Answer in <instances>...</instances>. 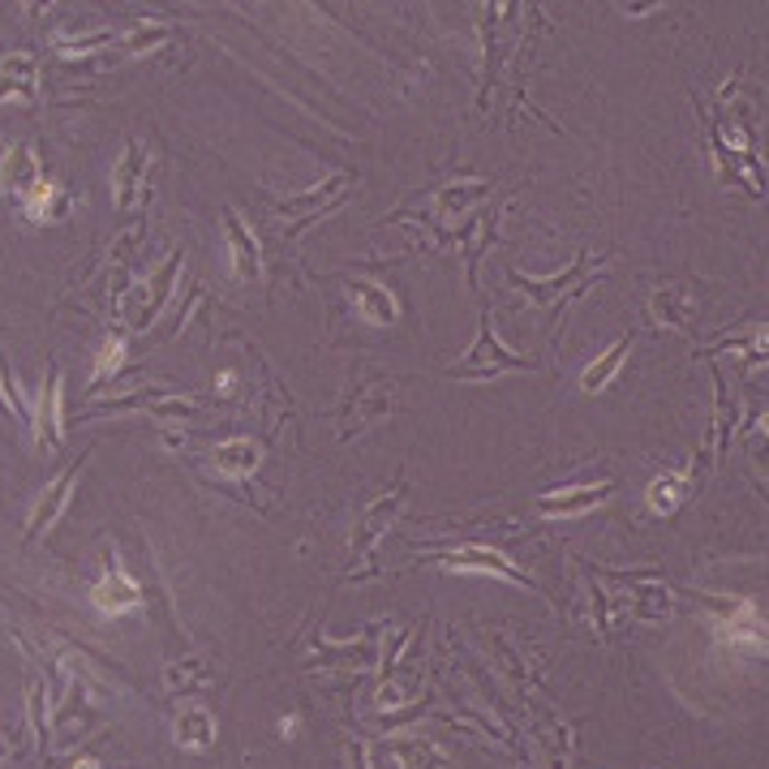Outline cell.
Instances as JSON below:
<instances>
[{
	"label": "cell",
	"instance_id": "obj_1",
	"mask_svg": "<svg viewBox=\"0 0 769 769\" xmlns=\"http://www.w3.org/2000/svg\"><path fill=\"white\" fill-rule=\"evenodd\" d=\"M498 370H534V365L525 362V358H516V353H507L503 344L495 340V331H491V315L482 310V322H477V349L469 353V358H460L452 374H464V378H491Z\"/></svg>",
	"mask_w": 769,
	"mask_h": 769
},
{
	"label": "cell",
	"instance_id": "obj_2",
	"mask_svg": "<svg viewBox=\"0 0 769 769\" xmlns=\"http://www.w3.org/2000/svg\"><path fill=\"white\" fill-rule=\"evenodd\" d=\"M61 383H65V374H61V365L52 362V370L44 374V392H40L35 413H31V426H35V443H40V452L61 448V435H65V417H61Z\"/></svg>",
	"mask_w": 769,
	"mask_h": 769
},
{
	"label": "cell",
	"instance_id": "obj_3",
	"mask_svg": "<svg viewBox=\"0 0 769 769\" xmlns=\"http://www.w3.org/2000/svg\"><path fill=\"white\" fill-rule=\"evenodd\" d=\"M83 464H87V455H78V460H74V464H69V469L56 477V486H47L44 498L35 503V512H31V520H26V538H31V542L44 534L56 516H61V507H65V498H69V491H74V482H78V469H83Z\"/></svg>",
	"mask_w": 769,
	"mask_h": 769
},
{
	"label": "cell",
	"instance_id": "obj_4",
	"mask_svg": "<svg viewBox=\"0 0 769 769\" xmlns=\"http://www.w3.org/2000/svg\"><path fill=\"white\" fill-rule=\"evenodd\" d=\"M649 318H653L658 327L688 331V327H692V318H696V301H692V297H683V288H679V284H662V288L649 297Z\"/></svg>",
	"mask_w": 769,
	"mask_h": 769
},
{
	"label": "cell",
	"instance_id": "obj_5",
	"mask_svg": "<svg viewBox=\"0 0 769 769\" xmlns=\"http://www.w3.org/2000/svg\"><path fill=\"white\" fill-rule=\"evenodd\" d=\"M439 563H448V568H464V572H486V576H503V581H512V585H525L529 589V576H520L503 554L495 550H448V554H439Z\"/></svg>",
	"mask_w": 769,
	"mask_h": 769
},
{
	"label": "cell",
	"instance_id": "obj_6",
	"mask_svg": "<svg viewBox=\"0 0 769 769\" xmlns=\"http://www.w3.org/2000/svg\"><path fill=\"white\" fill-rule=\"evenodd\" d=\"M224 224H228V259H232L237 279H259V241L245 232L237 211H224Z\"/></svg>",
	"mask_w": 769,
	"mask_h": 769
},
{
	"label": "cell",
	"instance_id": "obj_7",
	"mask_svg": "<svg viewBox=\"0 0 769 769\" xmlns=\"http://www.w3.org/2000/svg\"><path fill=\"white\" fill-rule=\"evenodd\" d=\"M146 160H142V146L138 142H130L125 146V160L117 164V177H112V185H117V211H130V202H134V194L146 202Z\"/></svg>",
	"mask_w": 769,
	"mask_h": 769
},
{
	"label": "cell",
	"instance_id": "obj_8",
	"mask_svg": "<svg viewBox=\"0 0 769 769\" xmlns=\"http://www.w3.org/2000/svg\"><path fill=\"white\" fill-rule=\"evenodd\" d=\"M0 185H4L9 194H18V198H26V194L40 185V160H35L31 146H13V151L4 155V164H0Z\"/></svg>",
	"mask_w": 769,
	"mask_h": 769
},
{
	"label": "cell",
	"instance_id": "obj_9",
	"mask_svg": "<svg viewBox=\"0 0 769 769\" xmlns=\"http://www.w3.org/2000/svg\"><path fill=\"white\" fill-rule=\"evenodd\" d=\"M22 216L31 224H52V220H65L69 216V194L61 185L40 182L26 198H22Z\"/></svg>",
	"mask_w": 769,
	"mask_h": 769
},
{
	"label": "cell",
	"instance_id": "obj_10",
	"mask_svg": "<svg viewBox=\"0 0 769 769\" xmlns=\"http://www.w3.org/2000/svg\"><path fill=\"white\" fill-rule=\"evenodd\" d=\"M611 491H615L611 482H593V486H581V491H559V495L538 498V512L542 516H581L593 503H602Z\"/></svg>",
	"mask_w": 769,
	"mask_h": 769
},
{
	"label": "cell",
	"instance_id": "obj_11",
	"mask_svg": "<svg viewBox=\"0 0 769 769\" xmlns=\"http://www.w3.org/2000/svg\"><path fill=\"white\" fill-rule=\"evenodd\" d=\"M91 597L103 615H121V611L138 606V585L130 581V576H121L117 568H108V576L91 589Z\"/></svg>",
	"mask_w": 769,
	"mask_h": 769
},
{
	"label": "cell",
	"instance_id": "obj_12",
	"mask_svg": "<svg viewBox=\"0 0 769 769\" xmlns=\"http://www.w3.org/2000/svg\"><path fill=\"white\" fill-rule=\"evenodd\" d=\"M9 95H22V99L35 95V56L31 52H13L0 61V99H9Z\"/></svg>",
	"mask_w": 769,
	"mask_h": 769
},
{
	"label": "cell",
	"instance_id": "obj_13",
	"mask_svg": "<svg viewBox=\"0 0 769 769\" xmlns=\"http://www.w3.org/2000/svg\"><path fill=\"white\" fill-rule=\"evenodd\" d=\"M633 340H636V331H624L619 340H615V349L606 353V358H597V362L585 370V378H581V387L585 392H597V387H606L611 378H615V370H619V362L633 353Z\"/></svg>",
	"mask_w": 769,
	"mask_h": 769
},
{
	"label": "cell",
	"instance_id": "obj_14",
	"mask_svg": "<svg viewBox=\"0 0 769 769\" xmlns=\"http://www.w3.org/2000/svg\"><path fill=\"white\" fill-rule=\"evenodd\" d=\"M585 267H589V259H581L572 272H559V275H550V279H525L520 272H512V284H516L520 293H529L538 306H546V301H554V297L568 288V279H572V275H585Z\"/></svg>",
	"mask_w": 769,
	"mask_h": 769
},
{
	"label": "cell",
	"instance_id": "obj_15",
	"mask_svg": "<svg viewBox=\"0 0 769 769\" xmlns=\"http://www.w3.org/2000/svg\"><path fill=\"white\" fill-rule=\"evenodd\" d=\"M353 293H358V310H362V318L378 322V327L396 322V301H392L378 284H353Z\"/></svg>",
	"mask_w": 769,
	"mask_h": 769
},
{
	"label": "cell",
	"instance_id": "obj_16",
	"mask_svg": "<svg viewBox=\"0 0 769 769\" xmlns=\"http://www.w3.org/2000/svg\"><path fill=\"white\" fill-rule=\"evenodd\" d=\"M211 460L224 469V473H254L259 469V448L250 439H228L224 448H216Z\"/></svg>",
	"mask_w": 769,
	"mask_h": 769
},
{
	"label": "cell",
	"instance_id": "obj_17",
	"mask_svg": "<svg viewBox=\"0 0 769 769\" xmlns=\"http://www.w3.org/2000/svg\"><path fill=\"white\" fill-rule=\"evenodd\" d=\"M714 387H718V405H714V435H718V452H726V443H730V426L739 421V413H735V405L726 400V383H723V374L714 370Z\"/></svg>",
	"mask_w": 769,
	"mask_h": 769
},
{
	"label": "cell",
	"instance_id": "obj_18",
	"mask_svg": "<svg viewBox=\"0 0 769 769\" xmlns=\"http://www.w3.org/2000/svg\"><path fill=\"white\" fill-rule=\"evenodd\" d=\"M679 498H683V477H671V473H662L653 486H649V503H653V512H675Z\"/></svg>",
	"mask_w": 769,
	"mask_h": 769
},
{
	"label": "cell",
	"instance_id": "obj_19",
	"mask_svg": "<svg viewBox=\"0 0 769 769\" xmlns=\"http://www.w3.org/2000/svg\"><path fill=\"white\" fill-rule=\"evenodd\" d=\"M125 358V344H121V336H108L103 340V349H99V358H95V387L108 378V374H117V365Z\"/></svg>",
	"mask_w": 769,
	"mask_h": 769
},
{
	"label": "cell",
	"instance_id": "obj_20",
	"mask_svg": "<svg viewBox=\"0 0 769 769\" xmlns=\"http://www.w3.org/2000/svg\"><path fill=\"white\" fill-rule=\"evenodd\" d=\"M168 35V26H138L134 35L125 40V52H146L151 44H160Z\"/></svg>",
	"mask_w": 769,
	"mask_h": 769
},
{
	"label": "cell",
	"instance_id": "obj_21",
	"mask_svg": "<svg viewBox=\"0 0 769 769\" xmlns=\"http://www.w3.org/2000/svg\"><path fill=\"white\" fill-rule=\"evenodd\" d=\"M0 413H4V400H0Z\"/></svg>",
	"mask_w": 769,
	"mask_h": 769
}]
</instances>
